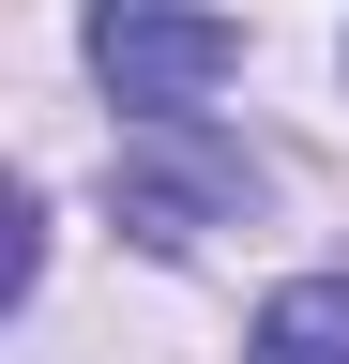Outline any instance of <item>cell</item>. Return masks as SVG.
Masks as SVG:
<instances>
[{"label":"cell","instance_id":"obj_1","mask_svg":"<svg viewBox=\"0 0 349 364\" xmlns=\"http://www.w3.org/2000/svg\"><path fill=\"white\" fill-rule=\"evenodd\" d=\"M243 198H258V167L228 136H198V107L122 122V228H137V243H198V228H228Z\"/></svg>","mask_w":349,"mask_h":364},{"label":"cell","instance_id":"obj_2","mask_svg":"<svg viewBox=\"0 0 349 364\" xmlns=\"http://www.w3.org/2000/svg\"><path fill=\"white\" fill-rule=\"evenodd\" d=\"M228 61H243V31H228V16H198V0H92V76L122 91V122L228 91Z\"/></svg>","mask_w":349,"mask_h":364},{"label":"cell","instance_id":"obj_3","mask_svg":"<svg viewBox=\"0 0 349 364\" xmlns=\"http://www.w3.org/2000/svg\"><path fill=\"white\" fill-rule=\"evenodd\" d=\"M243 349H258V364H349V273H304V289H274Z\"/></svg>","mask_w":349,"mask_h":364}]
</instances>
